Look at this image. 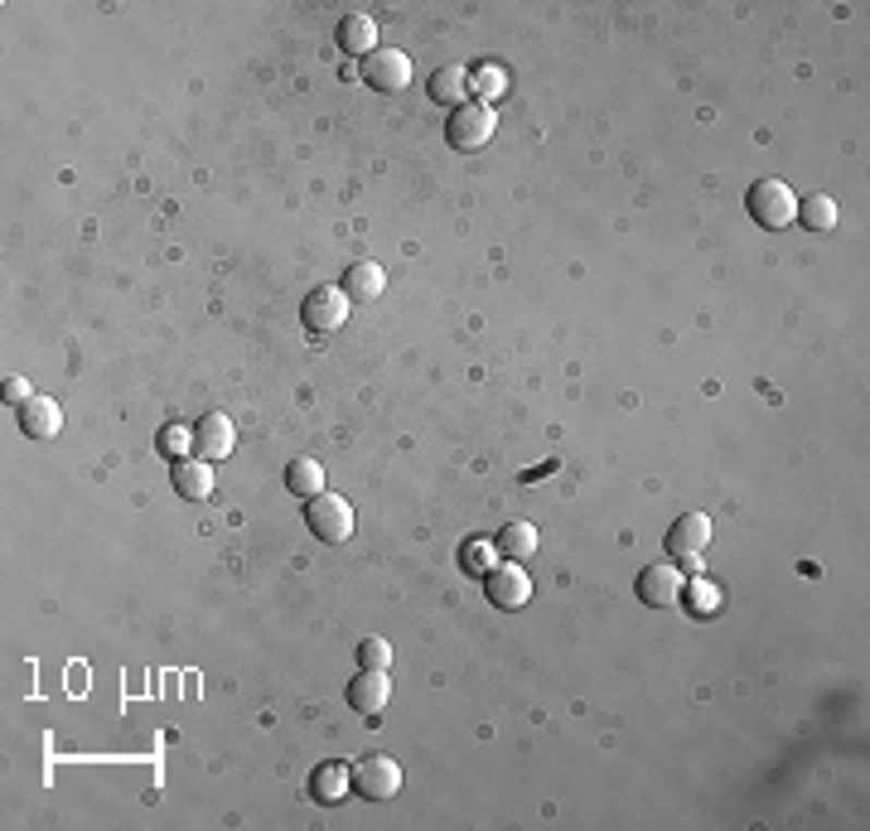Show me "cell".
Masks as SVG:
<instances>
[{"mask_svg":"<svg viewBox=\"0 0 870 831\" xmlns=\"http://www.w3.org/2000/svg\"><path fill=\"white\" fill-rule=\"evenodd\" d=\"M711 542V518L706 513H682L673 527H667V556H701Z\"/></svg>","mask_w":870,"mask_h":831,"instance_id":"10","label":"cell"},{"mask_svg":"<svg viewBox=\"0 0 870 831\" xmlns=\"http://www.w3.org/2000/svg\"><path fill=\"white\" fill-rule=\"evenodd\" d=\"M15 421L29 441H53V435L63 431V411L53 397H29L25 407H15Z\"/></svg>","mask_w":870,"mask_h":831,"instance_id":"11","label":"cell"},{"mask_svg":"<svg viewBox=\"0 0 870 831\" xmlns=\"http://www.w3.org/2000/svg\"><path fill=\"white\" fill-rule=\"evenodd\" d=\"M232 445H238V425H232V416H204V421L194 425V455L208 459V465H218V459L232 455Z\"/></svg>","mask_w":870,"mask_h":831,"instance_id":"9","label":"cell"},{"mask_svg":"<svg viewBox=\"0 0 870 831\" xmlns=\"http://www.w3.org/2000/svg\"><path fill=\"white\" fill-rule=\"evenodd\" d=\"M431 103L435 107H450V111L470 103V69H464V63L435 69V77H431Z\"/></svg>","mask_w":870,"mask_h":831,"instance_id":"13","label":"cell"},{"mask_svg":"<svg viewBox=\"0 0 870 831\" xmlns=\"http://www.w3.org/2000/svg\"><path fill=\"white\" fill-rule=\"evenodd\" d=\"M484 600L494 604V610H522V604L532 600V576L522 570V561H498L494 570L484 576Z\"/></svg>","mask_w":870,"mask_h":831,"instance_id":"5","label":"cell"},{"mask_svg":"<svg viewBox=\"0 0 870 831\" xmlns=\"http://www.w3.org/2000/svg\"><path fill=\"white\" fill-rule=\"evenodd\" d=\"M353 793L363 797V803H392L397 788H401V763L392 755H367L353 763Z\"/></svg>","mask_w":870,"mask_h":831,"instance_id":"4","label":"cell"},{"mask_svg":"<svg viewBox=\"0 0 870 831\" xmlns=\"http://www.w3.org/2000/svg\"><path fill=\"white\" fill-rule=\"evenodd\" d=\"M494 552L504 556V561H528V556H537V527H532V522H508V527H498Z\"/></svg>","mask_w":870,"mask_h":831,"instance_id":"16","label":"cell"},{"mask_svg":"<svg viewBox=\"0 0 870 831\" xmlns=\"http://www.w3.org/2000/svg\"><path fill=\"white\" fill-rule=\"evenodd\" d=\"M373 44H377V25L367 15H359V10H353V15H343L339 20V49L349 53V59H367V53H373Z\"/></svg>","mask_w":870,"mask_h":831,"instance_id":"17","label":"cell"},{"mask_svg":"<svg viewBox=\"0 0 870 831\" xmlns=\"http://www.w3.org/2000/svg\"><path fill=\"white\" fill-rule=\"evenodd\" d=\"M682 586H687V576L677 566H667V561H657V566H643L639 570V600L649 604V610H667V604H677L682 600Z\"/></svg>","mask_w":870,"mask_h":831,"instance_id":"8","label":"cell"},{"mask_svg":"<svg viewBox=\"0 0 870 831\" xmlns=\"http://www.w3.org/2000/svg\"><path fill=\"white\" fill-rule=\"evenodd\" d=\"M687 610L697 614V619H711V614H721V590L711 586V580H701V576H691L687 580Z\"/></svg>","mask_w":870,"mask_h":831,"instance_id":"22","label":"cell"},{"mask_svg":"<svg viewBox=\"0 0 870 831\" xmlns=\"http://www.w3.org/2000/svg\"><path fill=\"white\" fill-rule=\"evenodd\" d=\"M494 131H498V111L484 107V103L455 107L450 121H445V141H450V150H460V155L484 150V145L494 141Z\"/></svg>","mask_w":870,"mask_h":831,"instance_id":"1","label":"cell"},{"mask_svg":"<svg viewBox=\"0 0 870 831\" xmlns=\"http://www.w3.org/2000/svg\"><path fill=\"white\" fill-rule=\"evenodd\" d=\"M508 93V73L498 69V63H479V69L470 73V103H494V97Z\"/></svg>","mask_w":870,"mask_h":831,"instance_id":"21","label":"cell"},{"mask_svg":"<svg viewBox=\"0 0 870 831\" xmlns=\"http://www.w3.org/2000/svg\"><path fill=\"white\" fill-rule=\"evenodd\" d=\"M359 73L373 93H401V87L411 83V59L401 49H373Z\"/></svg>","mask_w":870,"mask_h":831,"instance_id":"7","label":"cell"},{"mask_svg":"<svg viewBox=\"0 0 870 831\" xmlns=\"http://www.w3.org/2000/svg\"><path fill=\"white\" fill-rule=\"evenodd\" d=\"M349 305L353 300L343 296V286H315L305 296V305H300V324H305L310 334H334L349 320Z\"/></svg>","mask_w":870,"mask_h":831,"instance_id":"6","label":"cell"},{"mask_svg":"<svg viewBox=\"0 0 870 831\" xmlns=\"http://www.w3.org/2000/svg\"><path fill=\"white\" fill-rule=\"evenodd\" d=\"M286 489L295 493V498H315V493H325V469H319V459H290L286 465Z\"/></svg>","mask_w":870,"mask_h":831,"instance_id":"19","label":"cell"},{"mask_svg":"<svg viewBox=\"0 0 870 831\" xmlns=\"http://www.w3.org/2000/svg\"><path fill=\"white\" fill-rule=\"evenodd\" d=\"M387 662H392V648H387V638H363V643H359V667L387 672Z\"/></svg>","mask_w":870,"mask_h":831,"instance_id":"25","label":"cell"},{"mask_svg":"<svg viewBox=\"0 0 870 831\" xmlns=\"http://www.w3.org/2000/svg\"><path fill=\"white\" fill-rule=\"evenodd\" d=\"M305 527L319 537V542L339 546L353 537V508L349 498H339V493H315V498L305 503Z\"/></svg>","mask_w":870,"mask_h":831,"instance_id":"3","label":"cell"},{"mask_svg":"<svg viewBox=\"0 0 870 831\" xmlns=\"http://www.w3.org/2000/svg\"><path fill=\"white\" fill-rule=\"evenodd\" d=\"M460 566L470 570V576H488V570H494V546H488V542H464L460 546Z\"/></svg>","mask_w":870,"mask_h":831,"instance_id":"24","label":"cell"},{"mask_svg":"<svg viewBox=\"0 0 870 831\" xmlns=\"http://www.w3.org/2000/svg\"><path fill=\"white\" fill-rule=\"evenodd\" d=\"M29 397H35V392H29V377H5V401H10V407H25Z\"/></svg>","mask_w":870,"mask_h":831,"instance_id":"26","label":"cell"},{"mask_svg":"<svg viewBox=\"0 0 870 831\" xmlns=\"http://www.w3.org/2000/svg\"><path fill=\"white\" fill-rule=\"evenodd\" d=\"M387 696H392V682H387V672H377V667H359V677L349 682V706L359 715H377L387 706Z\"/></svg>","mask_w":870,"mask_h":831,"instance_id":"12","label":"cell"},{"mask_svg":"<svg viewBox=\"0 0 870 831\" xmlns=\"http://www.w3.org/2000/svg\"><path fill=\"white\" fill-rule=\"evenodd\" d=\"M349 788H353L349 763H319V769L310 773V797H315L319 807L343 803V793H349Z\"/></svg>","mask_w":870,"mask_h":831,"instance_id":"15","label":"cell"},{"mask_svg":"<svg viewBox=\"0 0 870 831\" xmlns=\"http://www.w3.org/2000/svg\"><path fill=\"white\" fill-rule=\"evenodd\" d=\"M745 208H750V218L760 222L764 232H778V228L794 222L798 198L784 179H760V184H750V194H745Z\"/></svg>","mask_w":870,"mask_h":831,"instance_id":"2","label":"cell"},{"mask_svg":"<svg viewBox=\"0 0 870 831\" xmlns=\"http://www.w3.org/2000/svg\"><path fill=\"white\" fill-rule=\"evenodd\" d=\"M155 445H160L165 459H189L194 455V431H189V425H165V431L155 435Z\"/></svg>","mask_w":870,"mask_h":831,"instance_id":"23","label":"cell"},{"mask_svg":"<svg viewBox=\"0 0 870 831\" xmlns=\"http://www.w3.org/2000/svg\"><path fill=\"white\" fill-rule=\"evenodd\" d=\"M174 493L189 503H204L208 493H214V469H208V459H174Z\"/></svg>","mask_w":870,"mask_h":831,"instance_id":"14","label":"cell"},{"mask_svg":"<svg viewBox=\"0 0 870 831\" xmlns=\"http://www.w3.org/2000/svg\"><path fill=\"white\" fill-rule=\"evenodd\" d=\"M383 286H387V276L377 262H353L349 272H343V296L349 300H377Z\"/></svg>","mask_w":870,"mask_h":831,"instance_id":"18","label":"cell"},{"mask_svg":"<svg viewBox=\"0 0 870 831\" xmlns=\"http://www.w3.org/2000/svg\"><path fill=\"white\" fill-rule=\"evenodd\" d=\"M794 222H802V228H812V232H832L836 228V204L827 194H808V198H798Z\"/></svg>","mask_w":870,"mask_h":831,"instance_id":"20","label":"cell"}]
</instances>
